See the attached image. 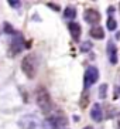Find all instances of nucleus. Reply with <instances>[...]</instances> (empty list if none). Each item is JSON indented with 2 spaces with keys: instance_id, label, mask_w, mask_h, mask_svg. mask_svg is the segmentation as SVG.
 Returning a JSON list of instances; mask_svg holds the SVG:
<instances>
[{
  "instance_id": "obj_17",
  "label": "nucleus",
  "mask_w": 120,
  "mask_h": 129,
  "mask_svg": "<svg viewBox=\"0 0 120 129\" xmlns=\"http://www.w3.org/2000/svg\"><path fill=\"white\" fill-rule=\"evenodd\" d=\"M106 94H107V85L106 84H102L100 88H99V98H106Z\"/></svg>"
},
{
  "instance_id": "obj_23",
  "label": "nucleus",
  "mask_w": 120,
  "mask_h": 129,
  "mask_svg": "<svg viewBox=\"0 0 120 129\" xmlns=\"http://www.w3.org/2000/svg\"><path fill=\"white\" fill-rule=\"evenodd\" d=\"M119 12H120V4H119Z\"/></svg>"
},
{
  "instance_id": "obj_15",
  "label": "nucleus",
  "mask_w": 120,
  "mask_h": 129,
  "mask_svg": "<svg viewBox=\"0 0 120 129\" xmlns=\"http://www.w3.org/2000/svg\"><path fill=\"white\" fill-rule=\"evenodd\" d=\"M116 27H117L116 20H114V19L112 17V16H110L109 19H107V28H109L110 31H113V30H116Z\"/></svg>"
},
{
  "instance_id": "obj_10",
  "label": "nucleus",
  "mask_w": 120,
  "mask_h": 129,
  "mask_svg": "<svg viewBox=\"0 0 120 129\" xmlns=\"http://www.w3.org/2000/svg\"><path fill=\"white\" fill-rule=\"evenodd\" d=\"M68 28H69V33H71V36H72L74 40H78V38L81 37L82 30H81V26H79L78 23H69Z\"/></svg>"
},
{
  "instance_id": "obj_19",
  "label": "nucleus",
  "mask_w": 120,
  "mask_h": 129,
  "mask_svg": "<svg viewBox=\"0 0 120 129\" xmlns=\"http://www.w3.org/2000/svg\"><path fill=\"white\" fill-rule=\"evenodd\" d=\"M120 96V87H114L113 89V99H117Z\"/></svg>"
},
{
  "instance_id": "obj_1",
  "label": "nucleus",
  "mask_w": 120,
  "mask_h": 129,
  "mask_svg": "<svg viewBox=\"0 0 120 129\" xmlns=\"http://www.w3.org/2000/svg\"><path fill=\"white\" fill-rule=\"evenodd\" d=\"M35 101H37L38 108H40L42 112H45V114L52 109V101H51L49 92L47 91L44 87L37 88V91H35Z\"/></svg>"
},
{
  "instance_id": "obj_3",
  "label": "nucleus",
  "mask_w": 120,
  "mask_h": 129,
  "mask_svg": "<svg viewBox=\"0 0 120 129\" xmlns=\"http://www.w3.org/2000/svg\"><path fill=\"white\" fill-rule=\"evenodd\" d=\"M19 126L21 129H41L42 122L38 119L37 115H24L19 121Z\"/></svg>"
},
{
  "instance_id": "obj_8",
  "label": "nucleus",
  "mask_w": 120,
  "mask_h": 129,
  "mask_svg": "<svg viewBox=\"0 0 120 129\" xmlns=\"http://www.w3.org/2000/svg\"><path fill=\"white\" fill-rule=\"evenodd\" d=\"M107 57H109L110 64H117V48L113 41L107 43Z\"/></svg>"
},
{
  "instance_id": "obj_22",
  "label": "nucleus",
  "mask_w": 120,
  "mask_h": 129,
  "mask_svg": "<svg viewBox=\"0 0 120 129\" xmlns=\"http://www.w3.org/2000/svg\"><path fill=\"white\" fill-rule=\"evenodd\" d=\"M83 129H93V128H90V126H86V128H83Z\"/></svg>"
},
{
  "instance_id": "obj_11",
  "label": "nucleus",
  "mask_w": 120,
  "mask_h": 129,
  "mask_svg": "<svg viewBox=\"0 0 120 129\" xmlns=\"http://www.w3.org/2000/svg\"><path fill=\"white\" fill-rule=\"evenodd\" d=\"M89 34L92 36L93 38H96V40H102V38L105 37V31H103V28L102 27H93V28H90Z\"/></svg>"
},
{
  "instance_id": "obj_9",
  "label": "nucleus",
  "mask_w": 120,
  "mask_h": 129,
  "mask_svg": "<svg viewBox=\"0 0 120 129\" xmlns=\"http://www.w3.org/2000/svg\"><path fill=\"white\" fill-rule=\"evenodd\" d=\"M90 116H92V119L96 122H100L102 118H103V112H102V106L99 105V104H93V106H92V109H90Z\"/></svg>"
},
{
  "instance_id": "obj_18",
  "label": "nucleus",
  "mask_w": 120,
  "mask_h": 129,
  "mask_svg": "<svg viewBox=\"0 0 120 129\" xmlns=\"http://www.w3.org/2000/svg\"><path fill=\"white\" fill-rule=\"evenodd\" d=\"M7 3L10 4L13 9H19L20 6H21V2H17V0H9Z\"/></svg>"
},
{
  "instance_id": "obj_6",
  "label": "nucleus",
  "mask_w": 120,
  "mask_h": 129,
  "mask_svg": "<svg viewBox=\"0 0 120 129\" xmlns=\"http://www.w3.org/2000/svg\"><path fill=\"white\" fill-rule=\"evenodd\" d=\"M23 47H24V40H23V36L20 34H17L16 33V37L11 40V43H10V55L11 57H14V55H17L19 53H21V50H23Z\"/></svg>"
},
{
  "instance_id": "obj_5",
  "label": "nucleus",
  "mask_w": 120,
  "mask_h": 129,
  "mask_svg": "<svg viewBox=\"0 0 120 129\" xmlns=\"http://www.w3.org/2000/svg\"><path fill=\"white\" fill-rule=\"evenodd\" d=\"M98 80H99V71H98V68L93 67V65L88 67L86 71H85V78H83L85 88H89L90 85H93Z\"/></svg>"
},
{
  "instance_id": "obj_14",
  "label": "nucleus",
  "mask_w": 120,
  "mask_h": 129,
  "mask_svg": "<svg viewBox=\"0 0 120 129\" xmlns=\"http://www.w3.org/2000/svg\"><path fill=\"white\" fill-rule=\"evenodd\" d=\"M3 27H4V33H7V34H16V30L13 28V26H11L10 23L4 21V23H3Z\"/></svg>"
},
{
  "instance_id": "obj_20",
  "label": "nucleus",
  "mask_w": 120,
  "mask_h": 129,
  "mask_svg": "<svg viewBox=\"0 0 120 129\" xmlns=\"http://www.w3.org/2000/svg\"><path fill=\"white\" fill-rule=\"evenodd\" d=\"M47 6L54 9V10H56V12H59V6H56V4H54V3H47Z\"/></svg>"
},
{
  "instance_id": "obj_4",
  "label": "nucleus",
  "mask_w": 120,
  "mask_h": 129,
  "mask_svg": "<svg viewBox=\"0 0 120 129\" xmlns=\"http://www.w3.org/2000/svg\"><path fill=\"white\" fill-rule=\"evenodd\" d=\"M67 123H68L67 118L58 115V116H52V118H47V119H44V122H42V128L44 129H59V128L67 126Z\"/></svg>"
},
{
  "instance_id": "obj_2",
  "label": "nucleus",
  "mask_w": 120,
  "mask_h": 129,
  "mask_svg": "<svg viewBox=\"0 0 120 129\" xmlns=\"http://www.w3.org/2000/svg\"><path fill=\"white\" fill-rule=\"evenodd\" d=\"M21 70L28 78H34L37 72V58L34 54H28L21 61Z\"/></svg>"
},
{
  "instance_id": "obj_13",
  "label": "nucleus",
  "mask_w": 120,
  "mask_h": 129,
  "mask_svg": "<svg viewBox=\"0 0 120 129\" xmlns=\"http://www.w3.org/2000/svg\"><path fill=\"white\" fill-rule=\"evenodd\" d=\"M81 108H86L88 106V104H89V94H88L86 91L83 92V95L81 96Z\"/></svg>"
},
{
  "instance_id": "obj_7",
  "label": "nucleus",
  "mask_w": 120,
  "mask_h": 129,
  "mask_svg": "<svg viewBox=\"0 0 120 129\" xmlns=\"http://www.w3.org/2000/svg\"><path fill=\"white\" fill-rule=\"evenodd\" d=\"M83 17H85V21L89 24H98L100 21V13L95 9H88L83 14Z\"/></svg>"
},
{
  "instance_id": "obj_12",
  "label": "nucleus",
  "mask_w": 120,
  "mask_h": 129,
  "mask_svg": "<svg viewBox=\"0 0 120 129\" xmlns=\"http://www.w3.org/2000/svg\"><path fill=\"white\" fill-rule=\"evenodd\" d=\"M64 17H65V19H75V17H76V10H75V7L68 6V7L64 10Z\"/></svg>"
},
{
  "instance_id": "obj_21",
  "label": "nucleus",
  "mask_w": 120,
  "mask_h": 129,
  "mask_svg": "<svg viewBox=\"0 0 120 129\" xmlns=\"http://www.w3.org/2000/svg\"><path fill=\"white\" fill-rule=\"evenodd\" d=\"M117 129H120V115H119V118H117Z\"/></svg>"
},
{
  "instance_id": "obj_16",
  "label": "nucleus",
  "mask_w": 120,
  "mask_h": 129,
  "mask_svg": "<svg viewBox=\"0 0 120 129\" xmlns=\"http://www.w3.org/2000/svg\"><path fill=\"white\" fill-rule=\"evenodd\" d=\"M90 50H92V43L90 41H83L82 44H81V51H82V53H88Z\"/></svg>"
}]
</instances>
